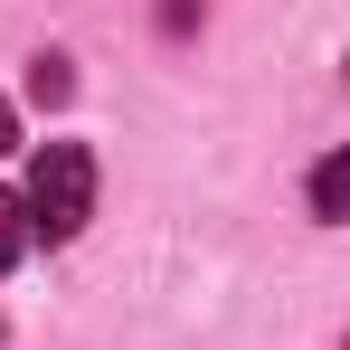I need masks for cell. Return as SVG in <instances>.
Listing matches in <instances>:
<instances>
[{"label":"cell","instance_id":"cell-1","mask_svg":"<svg viewBox=\"0 0 350 350\" xmlns=\"http://www.w3.org/2000/svg\"><path fill=\"white\" fill-rule=\"evenodd\" d=\"M19 218H29V237L66 246V237L95 218V152H85V142H48V152L29 161V199H19Z\"/></svg>","mask_w":350,"mask_h":350},{"label":"cell","instance_id":"cell-2","mask_svg":"<svg viewBox=\"0 0 350 350\" xmlns=\"http://www.w3.org/2000/svg\"><path fill=\"white\" fill-rule=\"evenodd\" d=\"M341 189H350V161L332 152V161L312 171V218H341Z\"/></svg>","mask_w":350,"mask_h":350},{"label":"cell","instance_id":"cell-3","mask_svg":"<svg viewBox=\"0 0 350 350\" xmlns=\"http://www.w3.org/2000/svg\"><path fill=\"white\" fill-rule=\"evenodd\" d=\"M19 246H29V218H19V199H10V189H0V275H10V265H19Z\"/></svg>","mask_w":350,"mask_h":350},{"label":"cell","instance_id":"cell-4","mask_svg":"<svg viewBox=\"0 0 350 350\" xmlns=\"http://www.w3.org/2000/svg\"><path fill=\"white\" fill-rule=\"evenodd\" d=\"M29 85H38V105H57V95H66V57H38V66H29Z\"/></svg>","mask_w":350,"mask_h":350},{"label":"cell","instance_id":"cell-5","mask_svg":"<svg viewBox=\"0 0 350 350\" xmlns=\"http://www.w3.org/2000/svg\"><path fill=\"white\" fill-rule=\"evenodd\" d=\"M10 142H19V123H10V105H0V152H10Z\"/></svg>","mask_w":350,"mask_h":350}]
</instances>
